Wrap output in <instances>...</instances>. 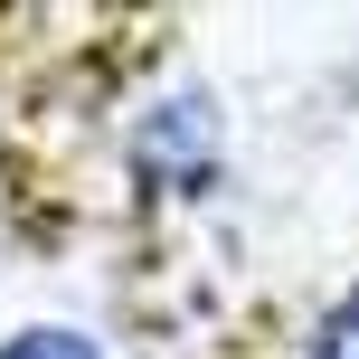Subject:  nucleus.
<instances>
[{"label":"nucleus","instance_id":"2","mask_svg":"<svg viewBox=\"0 0 359 359\" xmlns=\"http://www.w3.org/2000/svg\"><path fill=\"white\" fill-rule=\"evenodd\" d=\"M0 359H104V350H95V331H76V322H29V331L0 341Z\"/></svg>","mask_w":359,"mask_h":359},{"label":"nucleus","instance_id":"3","mask_svg":"<svg viewBox=\"0 0 359 359\" xmlns=\"http://www.w3.org/2000/svg\"><path fill=\"white\" fill-rule=\"evenodd\" d=\"M303 359H359V284L341 293V303L312 322V341H303Z\"/></svg>","mask_w":359,"mask_h":359},{"label":"nucleus","instance_id":"1","mask_svg":"<svg viewBox=\"0 0 359 359\" xmlns=\"http://www.w3.org/2000/svg\"><path fill=\"white\" fill-rule=\"evenodd\" d=\"M123 170H133V189H142V198H170V208L217 198V180H227V123H217V104H208L198 86L151 95V104L133 114Z\"/></svg>","mask_w":359,"mask_h":359}]
</instances>
